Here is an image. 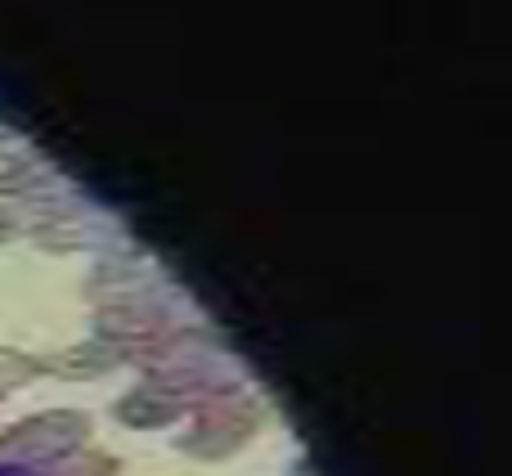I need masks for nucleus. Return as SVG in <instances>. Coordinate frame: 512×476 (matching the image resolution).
Wrapping results in <instances>:
<instances>
[{"instance_id":"1","label":"nucleus","mask_w":512,"mask_h":476,"mask_svg":"<svg viewBox=\"0 0 512 476\" xmlns=\"http://www.w3.org/2000/svg\"><path fill=\"white\" fill-rule=\"evenodd\" d=\"M256 427H261V405L230 391V396H216L207 405H198L194 427L180 436V450L189 459H207V463L230 459V454H239L252 441Z\"/></svg>"},{"instance_id":"2","label":"nucleus","mask_w":512,"mask_h":476,"mask_svg":"<svg viewBox=\"0 0 512 476\" xmlns=\"http://www.w3.org/2000/svg\"><path fill=\"white\" fill-rule=\"evenodd\" d=\"M90 441V418L81 409H50L0 436V454L18 463H54Z\"/></svg>"},{"instance_id":"3","label":"nucleus","mask_w":512,"mask_h":476,"mask_svg":"<svg viewBox=\"0 0 512 476\" xmlns=\"http://www.w3.org/2000/svg\"><path fill=\"white\" fill-rule=\"evenodd\" d=\"M167 324H171L167 306L144 288L122 292V297H113L104 310H99V333H104L108 342H117L122 351L135 342H144V337H158Z\"/></svg>"},{"instance_id":"4","label":"nucleus","mask_w":512,"mask_h":476,"mask_svg":"<svg viewBox=\"0 0 512 476\" xmlns=\"http://www.w3.org/2000/svg\"><path fill=\"white\" fill-rule=\"evenodd\" d=\"M122 360V346L108 342V337H95V342H72L63 351L45 355L41 373H54V378H68V382H86V378H104L113 373Z\"/></svg>"},{"instance_id":"5","label":"nucleus","mask_w":512,"mask_h":476,"mask_svg":"<svg viewBox=\"0 0 512 476\" xmlns=\"http://www.w3.org/2000/svg\"><path fill=\"white\" fill-rule=\"evenodd\" d=\"M180 400H171L162 387H153V382H144V387L126 391L122 400H117V418H122L126 427H140V432H153V427H167L176 423L180 414Z\"/></svg>"},{"instance_id":"6","label":"nucleus","mask_w":512,"mask_h":476,"mask_svg":"<svg viewBox=\"0 0 512 476\" xmlns=\"http://www.w3.org/2000/svg\"><path fill=\"white\" fill-rule=\"evenodd\" d=\"M36 247H45V252H81V247H90V225L81 221V216L72 212H54V216H41L36 221Z\"/></svg>"},{"instance_id":"7","label":"nucleus","mask_w":512,"mask_h":476,"mask_svg":"<svg viewBox=\"0 0 512 476\" xmlns=\"http://www.w3.org/2000/svg\"><path fill=\"white\" fill-rule=\"evenodd\" d=\"M45 185V171L36 167V162H27V158H0V194L5 198H27V194H36V189Z\"/></svg>"},{"instance_id":"8","label":"nucleus","mask_w":512,"mask_h":476,"mask_svg":"<svg viewBox=\"0 0 512 476\" xmlns=\"http://www.w3.org/2000/svg\"><path fill=\"white\" fill-rule=\"evenodd\" d=\"M117 472V459L104 450H72L63 459H54V472L50 476H113Z\"/></svg>"},{"instance_id":"9","label":"nucleus","mask_w":512,"mask_h":476,"mask_svg":"<svg viewBox=\"0 0 512 476\" xmlns=\"http://www.w3.org/2000/svg\"><path fill=\"white\" fill-rule=\"evenodd\" d=\"M36 373H41V360H32V355H23V351H0V396H5L9 387L32 382Z\"/></svg>"},{"instance_id":"10","label":"nucleus","mask_w":512,"mask_h":476,"mask_svg":"<svg viewBox=\"0 0 512 476\" xmlns=\"http://www.w3.org/2000/svg\"><path fill=\"white\" fill-rule=\"evenodd\" d=\"M14 234H18V221L5 212V207H0V243H9V238H14Z\"/></svg>"},{"instance_id":"11","label":"nucleus","mask_w":512,"mask_h":476,"mask_svg":"<svg viewBox=\"0 0 512 476\" xmlns=\"http://www.w3.org/2000/svg\"><path fill=\"white\" fill-rule=\"evenodd\" d=\"M288 476H315V468H310V463H292Z\"/></svg>"},{"instance_id":"12","label":"nucleus","mask_w":512,"mask_h":476,"mask_svg":"<svg viewBox=\"0 0 512 476\" xmlns=\"http://www.w3.org/2000/svg\"><path fill=\"white\" fill-rule=\"evenodd\" d=\"M0 476H32L27 468H14V463H0Z\"/></svg>"},{"instance_id":"13","label":"nucleus","mask_w":512,"mask_h":476,"mask_svg":"<svg viewBox=\"0 0 512 476\" xmlns=\"http://www.w3.org/2000/svg\"><path fill=\"white\" fill-rule=\"evenodd\" d=\"M0 144H9V126H0Z\"/></svg>"}]
</instances>
